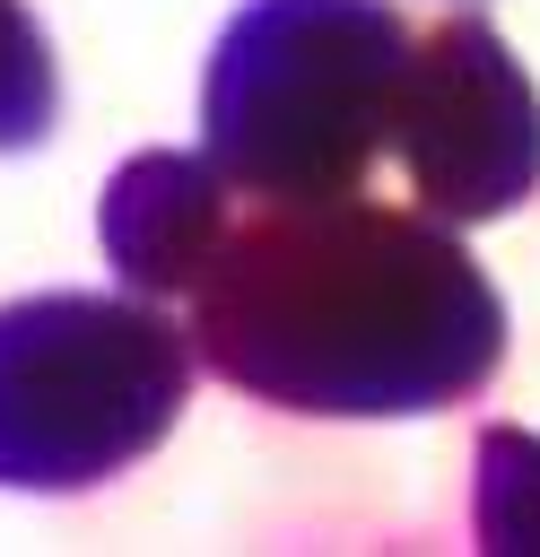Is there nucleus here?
<instances>
[{"label": "nucleus", "instance_id": "obj_1", "mask_svg": "<svg viewBox=\"0 0 540 557\" xmlns=\"http://www.w3.org/2000/svg\"><path fill=\"white\" fill-rule=\"evenodd\" d=\"M192 357L287 418H427L505 366V296L462 226L340 191L226 226Z\"/></svg>", "mask_w": 540, "mask_h": 557}, {"label": "nucleus", "instance_id": "obj_2", "mask_svg": "<svg viewBox=\"0 0 540 557\" xmlns=\"http://www.w3.org/2000/svg\"><path fill=\"white\" fill-rule=\"evenodd\" d=\"M401 70L409 26L392 0H244L200 70V148L261 209L366 191Z\"/></svg>", "mask_w": 540, "mask_h": 557}, {"label": "nucleus", "instance_id": "obj_3", "mask_svg": "<svg viewBox=\"0 0 540 557\" xmlns=\"http://www.w3.org/2000/svg\"><path fill=\"white\" fill-rule=\"evenodd\" d=\"M192 400V331L157 296L52 287L0 305V487L78 496L165 444Z\"/></svg>", "mask_w": 540, "mask_h": 557}, {"label": "nucleus", "instance_id": "obj_4", "mask_svg": "<svg viewBox=\"0 0 540 557\" xmlns=\"http://www.w3.org/2000/svg\"><path fill=\"white\" fill-rule=\"evenodd\" d=\"M392 157L409 174V200L444 226L514 218L540 191V87L488 17H444L409 44Z\"/></svg>", "mask_w": 540, "mask_h": 557}, {"label": "nucleus", "instance_id": "obj_5", "mask_svg": "<svg viewBox=\"0 0 540 557\" xmlns=\"http://www.w3.org/2000/svg\"><path fill=\"white\" fill-rule=\"evenodd\" d=\"M96 244L131 296H192L226 244V174L209 148H139L96 200Z\"/></svg>", "mask_w": 540, "mask_h": 557}, {"label": "nucleus", "instance_id": "obj_6", "mask_svg": "<svg viewBox=\"0 0 540 557\" xmlns=\"http://www.w3.org/2000/svg\"><path fill=\"white\" fill-rule=\"evenodd\" d=\"M470 531L488 557H540V435L488 426L470 470Z\"/></svg>", "mask_w": 540, "mask_h": 557}, {"label": "nucleus", "instance_id": "obj_7", "mask_svg": "<svg viewBox=\"0 0 540 557\" xmlns=\"http://www.w3.org/2000/svg\"><path fill=\"white\" fill-rule=\"evenodd\" d=\"M52 113H61V70H52V44L35 26L26 0H0V157H26L52 139Z\"/></svg>", "mask_w": 540, "mask_h": 557}]
</instances>
